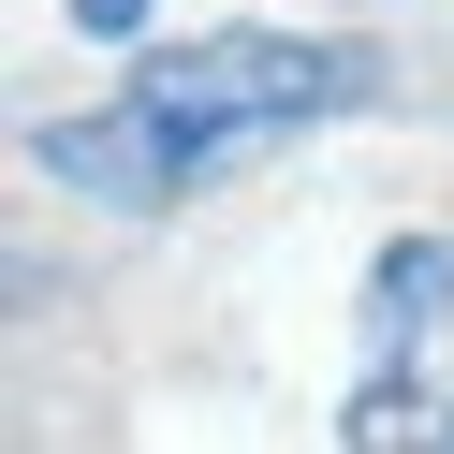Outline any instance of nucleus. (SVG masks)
I'll use <instances>...</instances> for the list:
<instances>
[{
  "label": "nucleus",
  "mask_w": 454,
  "mask_h": 454,
  "mask_svg": "<svg viewBox=\"0 0 454 454\" xmlns=\"http://www.w3.org/2000/svg\"><path fill=\"white\" fill-rule=\"evenodd\" d=\"M59 15H74V30H89V44H118V30H147L161 0H59Z\"/></svg>",
  "instance_id": "nucleus-3"
},
{
  "label": "nucleus",
  "mask_w": 454,
  "mask_h": 454,
  "mask_svg": "<svg viewBox=\"0 0 454 454\" xmlns=\"http://www.w3.org/2000/svg\"><path fill=\"white\" fill-rule=\"evenodd\" d=\"M352 352H366V395H352L337 440H366V454H440V440H454V235H395L381 264H366Z\"/></svg>",
  "instance_id": "nucleus-2"
},
{
  "label": "nucleus",
  "mask_w": 454,
  "mask_h": 454,
  "mask_svg": "<svg viewBox=\"0 0 454 454\" xmlns=\"http://www.w3.org/2000/svg\"><path fill=\"white\" fill-rule=\"evenodd\" d=\"M352 103H381V59H366L352 30H206V44H176V59H147L118 103L44 118L30 161L74 206H103V220H161L176 191L235 176V161L294 147V132L352 118Z\"/></svg>",
  "instance_id": "nucleus-1"
}]
</instances>
